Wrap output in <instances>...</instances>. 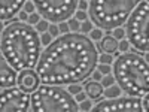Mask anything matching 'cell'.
<instances>
[{
    "mask_svg": "<svg viewBox=\"0 0 149 112\" xmlns=\"http://www.w3.org/2000/svg\"><path fill=\"white\" fill-rule=\"evenodd\" d=\"M98 49L82 33L61 34L40 54L36 72L42 84L70 85L85 82L97 69Z\"/></svg>",
    "mask_w": 149,
    "mask_h": 112,
    "instance_id": "cell-1",
    "label": "cell"
},
{
    "mask_svg": "<svg viewBox=\"0 0 149 112\" xmlns=\"http://www.w3.org/2000/svg\"><path fill=\"white\" fill-rule=\"evenodd\" d=\"M2 57L17 72L36 69L42 54V42L37 30L15 18L2 32Z\"/></svg>",
    "mask_w": 149,
    "mask_h": 112,
    "instance_id": "cell-2",
    "label": "cell"
},
{
    "mask_svg": "<svg viewBox=\"0 0 149 112\" xmlns=\"http://www.w3.org/2000/svg\"><path fill=\"white\" fill-rule=\"evenodd\" d=\"M115 82L127 96L142 97L149 91V63L137 52H124L112 67Z\"/></svg>",
    "mask_w": 149,
    "mask_h": 112,
    "instance_id": "cell-3",
    "label": "cell"
},
{
    "mask_svg": "<svg viewBox=\"0 0 149 112\" xmlns=\"http://www.w3.org/2000/svg\"><path fill=\"white\" fill-rule=\"evenodd\" d=\"M137 3L136 0H93L88 3V15L98 30H115L125 24Z\"/></svg>",
    "mask_w": 149,
    "mask_h": 112,
    "instance_id": "cell-4",
    "label": "cell"
},
{
    "mask_svg": "<svg viewBox=\"0 0 149 112\" xmlns=\"http://www.w3.org/2000/svg\"><path fill=\"white\" fill-rule=\"evenodd\" d=\"M33 112H78L79 105L64 87L42 84L31 93Z\"/></svg>",
    "mask_w": 149,
    "mask_h": 112,
    "instance_id": "cell-5",
    "label": "cell"
},
{
    "mask_svg": "<svg viewBox=\"0 0 149 112\" xmlns=\"http://www.w3.org/2000/svg\"><path fill=\"white\" fill-rule=\"evenodd\" d=\"M148 26H149V3L148 0H142L137 3L125 21V37L134 51L139 54L149 52L148 41Z\"/></svg>",
    "mask_w": 149,
    "mask_h": 112,
    "instance_id": "cell-6",
    "label": "cell"
},
{
    "mask_svg": "<svg viewBox=\"0 0 149 112\" xmlns=\"http://www.w3.org/2000/svg\"><path fill=\"white\" fill-rule=\"evenodd\" d=\"M36 10L45 21L51 24H61L76 14L78 2L73 0H46L34 2Z\"/></svg>",
    "mask_w": 149,
    "mask_h": 112,
    "instance_id": "cell-7",
    "label": "cell"
},
{
    "mask_svg": "<svg viewBox=\"0 0 149 112\" xmlns=\"http://www.w3.org/2000/svg\"><path fill=\"white\" fill-rule=\"evenodd\" d=\"M2 112H27L31 111V94L19 87H9L2 90L0 96Z\"/></svg>",
    "mask_w": 149,
    "mask_h": 112,
    "instance_id": "cell-8",
    "label": "cell"
},
{
    "mask_svg": "<svg viewBox=\"0 0 149 112\" xmlns=\"http://www.w3.org/2000/svg\"><path fill=\"white\" fill-rule=\"evenodd\" d=\"M94 112H143L140 97L134 96H118L113 99L100 100L95 106L91 108Z\"/></svg>",
    "mask_w": 149,
    "mask_h": 112,
    "instance_id": "cell-9",
    "label": "cell"
},
{
    "mask_svg": "<svg viewBox=\"0 0 149 112\" xmlns=\"http://www.w3.org/2000/svg\"><path fill=\"white\" fill-rule=\"evenodd\" d=\"M39 85H40V78H39V75H37L36 69H29V70L19 72V75H18V87L21 90L31 94Z\"/></svg>",
    "mask_w": 149,
    "mask_h": 112,
    "instance_id": "cell-10",
    "label": "cell"
},
{
    "mask_svg": "<svg viewBox=\"0 0 149 112\" xmlns=\"http://www.w3.org/2000/svg\"><path fill=\"white\" fill-rule=\"evenodd\" d=\"M0 84H2V90L9 88V87H15V84H18L17 70L3 57L0 60Z\"/></svg>",
    "mask_w": 149,
    "mask_h": 112,
    "instance_id": "cell-11",
    "label": "cell"
},
{
    "mask_svg": "<svg viewBox=\"0 0 149 112\" xmlns=\"http://www.w3.org/2000/svg\"><path fill=\"white\" fill-rule=\"evenodd\" d=\"M26 2L24 0H2V14H0V20L3 21H10L18 12L24 8Z\"/></svg>",
    "mask_w": 149,
    "mask_h": 112,
    "instance_id": "cell-12",
    "label": "cell"
},
{
    "mask_svg": "<svg viewBox=\"0 0 149 112\" xmlns=\"http://www.w3.org/2000/svg\"><path fill=\"white\" fill-rule=\"evenodd\" d=\"M85 91H86V96H88L90 99H98L103 91H104V87L102 85V82H98V81H94L91 78H88L85 82Z\"/></svg>",
    "mask_w": 149,
    "mask_h": 112,
    "instance_id": "cell-13",
    "label": "cell"
},
{
    "mask_svg": "<svg viewBox=\"0 0 149 112\" xmlns=\"http://www.w3.org/2000/svg\"><path fill=\"white\" fill-rule=\"evenodd\" d=\"M100 51L106 52V54H115L118 51V39H115L113 36H104L102 37V42H100Z\"/></svg>",
    "mask_w": 149,
    "mask_h": 112,
    "instance_id": "cell-14",
    "label": "cell"
},
{
    "mask_svg": "<svg viewBox=\"0 0 149 112\" xmlns=\"http://www.w3.org/2000/svg\"><path fill=\"white\" fill-rule=\"evenodd\" d=\"M122 90L119 88V85L118 84H112L109 87H106V90L103 91V94L106 96V99H113V97H118L121 96Z\"/></svg>",
    "mask_w": 149,
    "mask_h": 112,
    "instance_id": "cell-15",
    "label": "cell"
},
{
    "mask_svg": "<svg viewBox=\"0 0 149 112\" xmlns=\"http://www.w3.org/2000/svg\"><path fill=\"white\" fill-rule=\"evenodd\" d=\"M67 91H69L70 94H74V96H76L78 93H81V91H82V87H81L79 84H70Z\"/></svg>",
    "mask_w": 149,
    "mask_h": 112,
    "instance_id": "cell-16",
    "label": "cell"
},
{
    "mask_svg": "<svg viewBox=\"0 0 149 112\" xmlns=\"http://www.w3.org/2000/svg\"><path fill=\"white\" fill-rule=\"evenodd\" d=\"M34 9H36V6H34V2H26V5H24V8H22V10L24 12H27V14H34Z\"/></svg>",
    "mask_w": 149,
    "mask_h": 112,
    "instance_id": "cell-17",
    "label": "cell"
},
{
    "mask_svg": "<svg viewBox=\"0 0 149 112\" xmlns=\"http://www.w3.org/2000/svg\"><path fill=\"white\" fill-rule=\"evenodd\" d=\"M112 84H115V78H113V75L109 73V75H106V76H104L102 85H103V87H109V85H112Z\"/></svg>",
    "mask_w": 149,
    "mask_h": 112,
    "instance_id": "cell-18",
    "label": "cell"
},
{
    "mask_svg": "<svg viewBox=\"0 0 149 112\" xmlns=\"http://www.w3.org/2000/svg\"><path fill=\"white\" fill-rule=\"evenodd\" d=\"M40 42H42V45H49V43H51L52 42V36L51 34H49V33H45L43 36H42V39H40Z\"/></svg>",
    "mask_w": 149,
    "mask_h": 112,
    "instance_id": "cell-19",
    "label": "cell"
},
{
    "mask_svg": "<svg viewBox=\"0 0 149 112\" xmlns=\"http://www.w3.org/2000/svg\"><path fill=\"white\" fill-rule=\"evenodd\" d=\"M49 29V22L48 21H39V24H37V30H39V32H46Z\"/></svg>",
    "mask_w": 149,
    "mask_h": 112,
    "instance_id": "cell-20",
    "label": "cell"
},
{
    "mask_svg": "<svg viewBox=\"0 0 149 112\" xmlns=\"http://www.w3.org/2000/svg\"><path fill=\"white\" fill-rule=\"evenodd\" d=\"M93 103L90 102V100H82V103H81V106H79V111H91V106Z\"/></svg>",
    "mask_w": 149,
    "mask_h": 112,
    "instance_id": "cell-21",
    "label": "cell"
},
{
    "mask_svg": "<svg viewBox=\"0 0 149 112\" xmlns=\"http://www.w3.org/2000/svg\"><path fill=\"white\" fill-rule=\"evenodd\" d=\"M69 27H70L72 30H74V33H76V32L81 29L79 21H78V20H70V21H69Z\"/></svg>",
    "mask_w": 149,
    "mask_h": 112,
    "instance_id": "cell-22",
    "label": "cell"
},
{
    "mask_svg": "<svg viewBox=\"0 0 149 112\" xmlns=\"http://www.w3.org/2000/svg\"><path fill=\"white\" fill-rule=\"evenodd\" d=\"M98 72H100V73H104V75H109L110 73V66L109 64H98V69H97Z\"/></svg>",
    "mask_w": 149,
    "mask_h": 112,
    "instance_id": "cell-23",
    "label": "cell"
},
{
    "mask_svg": "<svg viewBox=\"0 0 149 112\" xmlns=\"http://www.w3.org/2000/svg\"><path fill=\"white\" fill-rule=\"evenodd\" d=\"M91 29H93V22L91 21H85L82 26H81V30L84 32V33H86V32H91Z\"/></svg>",
    "mask_w": 149,
    "mask_h": 112,
    "instance_id": "cell-24",
    "label": "cell"
},
{
    "mask_svg": "<svg viewBox=\"0 0 149 112\" xmlns=\"http://www.w3.org/2000/svg\"><path fill=\"white\" fill-rule=\"evenodd\" d=\"M98 60H100L103 64H110V63H112V57H110L109 54H103V55H100V57H98Z\"/></svg>",
    "mask_w": 149,
    "mask_h": 112,
    "instance_id": "cell-25",
    "label": "cell"
},
{
    "mask_svg": "<svg viewBox=\"0 0 149 112\" xmlns=\"http://www.w3.org/2000/svg\"><path fill=\"white\" fill-rule=\"evenodd\" d=\"M91 37H93L94 41H98V39H102V37H103V33H102V30H98V29L93 30V32H91Z\"/></svg>",
    "mask_w": 149,
    "mask_h": 112,
    "instance_id": "cell-26",
    "label": "cell"
},
{
    "mask_svg": "<svg viewBox=\"0 0 149 112\" xmlns=\"http://www.w3.org/2000/svg\"><path fill=\"white\" fill-rule=\"evenodd\" d=\"M49 34L51 36H57L58 33H60V29H58V26H55V24H49Z\"/></svg>",
    "mask_w": 149,
    "mask_h": 112,
    "instance_id": "cell-27",
    "label": "cell"
},
{
    "mask_svg": "<svg viewBox=\"0 0 149 112\" xmlns=\"http://www.w3.org/2000/svg\"><path fill=\"white\" fill-rule=\"evenodd\" d=\"M39 14H31L30 18H29V24L30 26H33V24H39Z\"/></svg>",
    "mask_w": 149,
    "mask_h": 112,
    "instance_id": "cell-28",
    "label": "cell"
},
{
    "mask_svg": "<svg viewBox=\"0 0 149 112\" xmlns=\"http://www.w3.org/2000/svg\"><path fill=\"white\" fill-rule=\"evenodd\" d=\"M143 99H140V103H142V109L143 111H148V105H149V99H148V93L145 96H142Z\"/></svg>",
    "mask_w": 149,
    "mask_h": 112,
    "instance_id": "cell-29",
    "label": "cell"
},
{
    "mask_svg": "<svg viewBox=\"0 0 149 112\" xmlns=\"http://www.w3.org/2000/svg\"><path fill=\"white\" fill-rule=\"evenodd\" d=\"M115 39H124V37H125V32H124L121 27L119 29H115Z\"/></svg>",
    "mask_w": 149,
    "mask_h": 112,
    "instance_id": "cell-30",
    "label": "cell"
},
{
    "mask_svg": "<svg viewBox=\"0 0 149 112\" xmlns=\"http://www.w3.org/2000/svg\"><path fill=\"white\" fill-rule=\"evenodd\" d=\"M58 29H60V32L63 33V34L69 33V30H70V27H69V24H66V22H61V24H58Z\"/></svg>",
    "mask_w": 149,
    "mask_h": 112,
    "instance_id": "cell-31",
    "label": "cell"
},
{
    "mask_svg": "<svg viewBox=\"0 0 149 112\" xmlns=\"http://www.w3.org/2000/svg\"><path fill=\"white\" fill-rule=\"evenodd\" d=\"M74 15H76L78 21H86V12H84V10H78Z\"/></svg>",
    "mask_w": 149,
    "mask_h": 112,
    "instance_id": "cell-32",
    "label": "cell"
},
{
    "mask_svg": "<svg viewBox=\"0 0 149 112\" xmlns=\"http://www.w3.org/2000/svg\"><path fill=\"white\" fill-rule=\"evenodd\" d=\"M128 45H130V43H128V41H122L121 43H118V49H121L122 52H125L127 49H128Z\"/></svg>",
    "mask_w": 149,
    "mask_h": 112,
    "instance_id": "cell-33",
    "label": "cell"
},
{
    "mask_svg": "<svg viewBox=\"0 0 149 112\" xmlns=\"http://www.w3.org/2000/svg\"><path fill=\"white\" fill-rule=\"evenodd\" d=\"M91 75H93V79H94V81H100V79H102V73L98 72V70H94Z\"/></svg>",
    "mask_w": 149,
    "mask_h": 112,
    "instance_id": "cell-34",
    "label": "cell"
},
{
    "mask_svg": "<svg viewBox=\"0 0 149 112\" xmlns=\"http://www.w3.org/2000/svg\"><path fill=\"white\" fill-rule=\"evenodd\" d=\"M85 97H86V93H78L76 96H74V99H76V100H79V102L85 100Z\"/></svg>",
    "mask_w": 149,
    "mask_h": 112,
    "instance_id": "cell-35",
    "label": "cell"
},
{
    "mask_svg": "<svg viewBox=\"0 0 149 112\" xmlns=\"http://www.w3.org/2000/svg\"><path fill=\"white\" fill-rule=\"evenodd\" d=\"M78 6H79V8H81V9L85 12V10H86V8H88V3H86V2H84V0H82V2H78Z\"/></svg>",
    "mask_w": 149,
    "mask_h": 112,
    "instance_id": "cell-36",
    "label": "cell"
},
{
    "mask_svg": "<svg viewBox=\"0 0 149 112\" xmlns=\"http://www.w3.org/2000/svg\"><path fill=\"white\" fill-rule=\"evenodd\" d=\"M19 20H22V21H24V20H27V12H24V10H22L21 14H19Z\"/></svg>",
    "mask_w": 149,
    "mask_h": 112,
    "instance_id": "cell-37",
    "label": "cell"
}]
</instances>
